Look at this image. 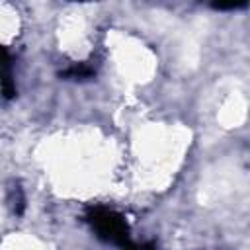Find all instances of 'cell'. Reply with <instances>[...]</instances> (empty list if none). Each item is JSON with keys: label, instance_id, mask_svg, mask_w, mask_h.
<instances>
[{"label": "cell", "instance_id": "cell-2", "mask_svg": "<svg viewBox=\"0 0 250 250\" xmlns=\"http://www.w3.org/2000/svg\"><path fill=\"white\" fill-rule=\"evenodd\" d=\"M213 8L219 10H232V8H240L246 4V0H211Z\"/></svg>", "mask_w": 250, "mask_h": 250}, {"label": "cell", "instance_id": "cell-3", "mask_svg": "<svg viewBox=\"0 0 250 250\" xmlns=\"http://www.w3.org/2000/svg\"><path fill=\"white\" fill-rule=\"evenodd\" d=\"M64 76H68V78H88V76H92V68H88V66H72L70 70H66L64 72Z\"/></svg>", "mask_w": 250, "mask_h": 250}, {"label": "cell", "instance_id": "cell-1", "mask_svg": "<svg viewBox=\"0 0 250 250\" xmlns=\"http://www.w3.org/2000/svg\"><path fill=\"white\" fill-rule=\"evenodd\" d=\"M88 223L92 225V229L98 232L100 238L111 244L129 246V229L119 213L105 207H96L88 213Z\"/></svg>", "mask_w": 250, "mask_h": 250}]
</instances>
